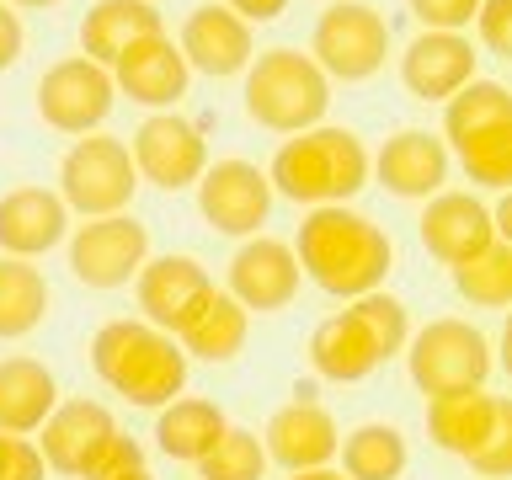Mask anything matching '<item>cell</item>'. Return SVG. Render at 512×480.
<instances>
[{
  "instance_id": "cell-1",
  "label": "cell",
  "mask_w": 512,
  "mask_h": 480,
  "mask_svg": "<svg viewBox=\"0 0 512 480\" xmlns=\"http://www.w3.org/2000/svg\"><path fill=\"white\" fill-rule=\"evenodd\" d=\"M294 262L320 294L331 299H358L384 288L395 267V240L384 235V224L347 203H320L299 219V240H294Z\"/></svg>"
},
{
  "instance_id": "cell-2",
  "label": "cell",
  "mask_w": 512,
  "mask_h": 480,
  "mask_svg": "<svg viewBox=\"0 0 512 480\" xmlns=\"http://www.w3.org/2000/svg\"><path fill=\"white\" fill-rule=\"evenodd\" d=\"M267 187H272V198H288L304 208L347 203L368 187V150L352 128L315 123L278 144V155L267 166Z\"/></svg>"
},
{
  "instance_id": "cell-3",
  "label": "cell",
  "mask_w": 512,
  "mask_h": 480,
  "mask_svg": "<svg viewBox=\"0 0 512 480\" xmlns=\"http://www.w3.org/2000/svg\"><path fill=\"white\" fill-rule=\"evenodd\" d=\"M91 368L112 395L144 411H160L187 390V352L176 347V336L144 320H107L91 336Z\"/></svg>"
},
{
  "instance_id": "cell-4",
  "label": "cell",
  "mask_w": 512,
  "mask_h": 480,
  "mask_svg": "<svg viewBox=\"0 0 512 480\" xmlns=\"http://www.w3.org/2000/svg\"><path fill=\"white\" fill-rule=\"evenodd\" d=\"M246 118L267 134H304L326 118L331 107V80L320 75V64L299 48H267L246 64Z\"/></svg>"
},
{
  "instance_id": "cell-5",
  "label": "cell",
  "mask_w": 512,
  "mask_h": 480,
  "mask_svg": "<svg viewBox=\"0 0 512 480\" xmlns=\"http://www.w3.org/2000/svg\"><path fill=\"white\" fill-rule=\"evenodd\" d=\"M406 374L411 384L422 390L427 400L432 395H464V390H486V379H491V336L470 326V320H454V315H443V320H427L422 331H411L406 336Z\"/></svg>"
},
{
  "instance_id": "cell-6",
  "label": "cell",
  "mask_w": 512,
  "mask_h": 480,
  "mask_svg": "<svg viewBox=\"0 0 512 480\" xmlns=\"http://www.w3.org/2000/svg\"><path fill=\"white\" fill-rule=\"evenodd\" d=\"M139 192V171L134 155L118 134H86L75 139L59 160V198L70 214L86 219H107V214H128Z\"/></svg>"
},
{
  "instance_id": "cell-7",
  "label": "cell",
  "mask_w": 512,
  "mask_h": 480,
  "mask_svg": "<svg viewBox=\"0 0 512 480\" xmlns=\"http://www.w3.org/2000/svg\"><path fill=\"white\" fill-rule=\"evenodd\" d=\"M384 54H390V22L368 0H331L310 32V59L320 64V75L342 86L379 75Z\"/></svg>"
},
{
  "instance_id": "cell-8",
  "label": "cell",
  "mask_w": 512,
  "mask_h": 480,
  "mask_svg": "<svg viewBox=\"0 0 512 480\" xmlns=\"http://www.w3.org/2000/svg\"><path fill=\"white\" fill-rule=\"evenodd\" d=\"M112 102H118L112 70L86 59V54L48 64L43 80H38V118L54 128V134H70V139L102 134V123L112 118Z\"/></svg>"
},
{
  "instance_id": "cell-9",
  "label": "cell",
  "mask_w": 512,
  "mask_h": 480,
  "mask_svg": "<svg viewBox=\"0 0 512 480\" xmlns=\"http://www.w3.org/2000/svg\"><path fill=\"white\" fill-rule=\"evenodd\" d=\"M150 262V230L134 214H107L86 219L70 235V272L86 288H123L139 278V267Z\"/></svg>"
},
{
  "instance_id": "cell-10",
  "label": "cell",
  "mask_w": 512,
  "mask_h": 480,
  "mask_svg": "<svg viewBox=\"0 0 512 480\" xmlns=\"http://www.w3.org/2000/svg\"><path fill=\"white\" fill-rule=\"evenodd\" d=\"M128 155H134L139 182H150L160 192L192 187L208 166L203 128L192 118H182V112H150V118L134 128V139H128Z\"/></svg>"
},
{
  "instance_id": "cell-11",
  "label": "cell",
  "mask_w": 512,
  "mask_h": 480,
  "mask_svg": "<svg viewBox=\"0 0 512 480\" xmlns=\"http://www.w3.org/2000/svg\"><path fill=\"white\" fill-rule=\"evenodd\" d=\"M198 208L203 219L214 224L219 235L230 240H251L262 235V224L272 214V187H267V171L251 166V160H214V166H203L198 182Z\"/></svg>"
},
{
  "instance_id": "cell-12",
  "label": "cell",
  "mask_w": 512,
  "mask_h": 480,
  "mask_svg": "<svg viewBox=\"0 0 512 480\" xmlns=\"http://www.w3.org/2000/svg\"><path fill=\"white\" fill-rule=\"evenodd\" d=\"M299 262H294V246L288 240H272V235H251L240 240V251L230 256V294L240 310H256V315H278L294 304L299 294Z\"/></svg>"
},
{
  "instance_id": "cell-13",
  "label": "cell",
  "mask_w": 512,
  "mask_h": 480,
  "mask_svg": "<svg viewBox=\"0 0 512 480\" xmlns=\"http://www.w3.org/2000/svg\"><path fill=\"white\" fill-rule=\"evenodd\" d=\"M134 294H139V310H144V326L176 336L192 315L203 310V299L214 294V278L198 256H150L134 278Z\"/></svg>"
},
{
  "instance_id": "cell-14",
  "label": "cell",
  "mask_w": 512,
  "mask_h": 480,
  "mask_svg": "<svg viewBox=\"0 0 512 480\" xmlns=\"http://www.w3.org/2000/svg\"><path fill=\"white\" fill-rule=\"evenodd\" d=\"M448 171H454L448 144L427 128H400V134L384 139L379 155H368V176H379V187L406 203H427L432 192H443Z\"/></svg>"
},
{
  "instance_id": "cell-15",
  "label": "cell",
  "mask_w": 512,
  "mask_h": 480,
  "mask_svg": "<svg viewBox=\"0 0 512 480\" xmlns=\"http://www.w3.org/2000/svg\"><path fill=\"white\" fill-rule=\"evenodd\" d=\"M416 235H422L427 256H438L443 267H459L470 262L475 251H486L496 235L491 224V208L475 198V192H432V198L422 203V219H416Z\"/></svg>"
},
{
  "instance_id": "cell-16",
  "label": "cell",
  "mask_w": 512,
  "mask_h": 480,
  "mask_svg": "<svg viewBox=\"0 0 512 480\" xmlns=\"http://www.w3.org/2000/svg\"><path fill=\"white\" fill-rule=\"evenodd\" d=\"M187 80H192V70H187L182 48L171 43V32H150V38H139L134 48H123V54L112 59V86H118L128 102L155 107V112H171L182 102Z\"/></svg>"
},
{
  "instance_id": "cell-17",
  "label": "cell",
  "mask_w": 512,
  "mask_h": 480,
  "mask_svg": "<svg viewBox=\"0 0 512 480\" xmlns=\"http://www.w3.org/2000/svg\"><path fill=\"white\" fill-rule=\"evenodd\" d=\"M176 48H182V59H187V70H198V75H246V64L256 59V38H251V27L240 22L235 11H224V6H192L187 11V22L182 32H176Z\"/></svg>"
},
{
  "instance_id": "cell-18",
  "label": "cell",
  "mask_w": 512,
  "mask_h": 480,
  "mask_svg": "<svg viewBox=\"0 0 512 480\" xmlns=\"http://www.w3.org/2000/svg\"><path fill=\"white\" fill-rule=\"evenodd\" d=\"M475 48L464 32H416L400 54V86L416 102H448L459 86L475 80Z\"/></svg>"
},
{
  "instance_id": "cell-19",
  "label": "cell",
  "mask_w": 512,
  "mask_h": 480,
  "mask_svg": "<svg viewBox=\"0 0 512 480\" xmlns=\"http://www.w3.org/2000/svg\"><path fill=\"white\" fill-rule=\"evenodd\" d=\"M336 443H342V432H336L331 411L315 406V400H288V406H278L267 432H262L267 464H283L288 475L326 470V464L336 459Z\"/></svg>"
},
{
  "instance_id": "cell-20",
  "label": "cell",
  "mask_w": 512,
  "mask_h": 480,
  "mask_svg": "<svg viewBox=\"0 0 512 480\" xmlns=\"http://www.w3.org/2000/svg\"><path fill=\"white\" fill-rule=\"evenodd\" d=\"M70 235V208L48 187H11L0 192V256H32L54 251Z\"/></svg>"
},
{
  "instance_id": "cell-21",
  "label": "cell",
  "mask_w": 512,
  "mask_h": 480,
  "mask_svg": "<svg viewBox=\"0 0 512 480\" xmlns=\"http://www.w3.org/2000/svg\"><path fill=\"white\" fill-rule=\"evenodd\" d=\"M112 432H118V422H112V411L102 406V400H59L54 411H48V422L38 427L43 438V464L54 475H80L86 470V459L102 448Z\"/></svg>"
},
{
  "instance_id": "cell-22",
  "label": "cell",
  "mask_w": 512,
  "mask_h": 480,
  "mask_svg": "<svg viewBox=\"0 0 512 480\" xmlns=\"http://www.w3.org/2000/svg\"><path fill=\"white\" fill-rule=\"evenodd\" d=\"M512 416V400L502 395H486V390H464V395H432L427 400V432L443 454L454 459H470L480 443L491 438Z\"/></svg>"
},
{
  "instance_id": "cell-23",
  "label": "cell",
  "mask_w": 512,
  "mask_h": 480,
  "mask_svg": "<svg viewBox=\"0 0 512 480\" xmlns=\"http://www.w3.org/2000/svg\"><path fill=\"white\" fill-rule=\"evenodd\" d=\"M150 32H166L155 0H96L86 22H80V54L112 70V59L123 48H134L139 38H150Z\"/></svg>"
},
{
  "instance_id": "cell-24",
  "label": "cell",
  "mask_w": 512,
  "mask_h": 480,
  "mask_svg": "<svg viewBox=\"0 0 512 480\" xmlns=\"http://www.w3.org/2000/svg\"><path fill=\"white\" fill-rule=\"evenodd\" d=\"M54 406H59V384L38 358H6L0 363V432L32 438Z\"/></svg>"
},
{
  "instance_id": "cell-25",
  "label": "cell",
  "mask_w": 512,
  "mask_h": 480,
  "mask_svg": "<svg viewBox=\"0 0 512 480\" xmlns=\"http://www.w3.org/2000/svg\"><path fill=\"white\" fill-rule=\"evenodd\" d=\"M230 416H224L214 400L203 395H176L155 411V448L166 459H182V464H198L208 448L224 438Z\"/></svg>"
},
{
  "instance_id": "cell-26",
  "label": "cell",
  "mask_w": 512,
  "mask_h": 480,
  "mask_svg": "<svg viewBox=\"0 0 512 480\" xmlns=\"http://www.w3.org/2000/svg\"><path fill=\"white\" fill-rule=\"evenodd\" d=\"M310 368L331 384H358L379 368V352H374V342H368V331L358 320L347 310H336V315L320 320L315 336H310Z\"/></svg>"
},
{
  "instance_id": "cell-27",
  "label": "cell",
  "mask_w": 512,
  "mask_h": 480,
  "mask_svg": "<svg viewBox=\"0 0 512 480\" xmlns=\"http://www.w3.org/2000/svg\"><path fill=\"white\" fill-rule=\"evenodd\" d=\"M246 331H251V315L240 310L224 288H214V294L203 299V310L176 331V347H182L187 358H203V363H230L235 352L246 347Z\"/></svg>"
},
{
  "instance_id": "cell-28",
  "label": "cell",
  "mask_w": 512,
  "mask_h": 480,
  "mask_svg": "<svg viewBox=\"0 0 512 480\" xmlns=\"http://www.w3.org/2000/svg\"><path fill=\"white\" fill-rule=\"evenodd\" d=\"M336 454H342V475L347 480H400L411 464V448H406V432L390 427V422H363L352 427L342 443H336Z\"/></svg>"
},
{
  "instance_id": "cell-29",
  "label": "cell",
  "mask_w": 512,
  "mask_h": 480,
  "mask_svg": "<svg viewBox=\"0 0 512 480\" xmlns=\"http://www.w3.org/2000/svg\"><path fill=\"white\" fill-rule=\"evenodd\" d=\"M48 315V278L22 256H0V342L32 336Z\"/></svg>"
},
{
  "instance_id": "cell-30",
  "label": "cell",
  "mask_w": 512,
  "mask_h": 480,
  "mask_svg": "<svg viewBox=\"0 0 512 480\" xmlns=\"http://www.w3.org/2000/svg\"><path fill=\"white\" fill-rule=\"evenodd\" d=\"M486 128H512V96L502 80H470L459 86L454 96L443 102V144H459V139H475Z\"/></svg>"
},
{
  "instance_id": "cell-31",
  "label": "cell",
  "mask_w": 512,
  "mask_h": 480,
  "mask_svg": "<svg viewBox=\"0 0 512 480\" xmlns=\"http://www.w3.org/2000/svg\"><path fill=\"white\" fill-rule=\"evenodd\" d=\"M454 294L470 299L475 310H507L512 299V240H491L486 251H475L470 262L448 267Z\"/></svg>"
},
{
  "instance_id": "cell-32",
  "label": "cell",
  "mask_w": 512,
  "mask_h": 480,
  "mask_svg": "<svg viewBox=\"0 0 512 480\" xmlns=\"http://www.w3.org/2000/svg\"><path fill=\"white\" fill-rule=\"evenodd\" d=\"M448 160H459L464 176L480 182L486 192H507V182H512V128H486V134H475V139L448 144Z\"/></svg>"
},
{
  "instance_id": "cell-33",
  "label": "cell",
  "mask_w": 512,
  "mask_h": 480,
  "mask_svg": "<svg viewBox=\"0 0 512 480\" xmlns=\"http://www.w3.org/2000/svg\"><path fill=\"white\" fill-rule=\"evenodd\" d=\"M198 480H262L267 475V448L251 427H224V438L192 464Z\"/></svg>"
},
{
  "instance_id": "cell-34",
  "label": "cell",
  "mask_w": 512,
  "mask_h": 480,
  "mask_svg": "<svg viewBox=\"0 0 512 480\" xmlns=\"http://www.w3.org/2000/svg\"><path fill=\"white\" fill-rule=\"evenodd\" d=\"M347 315L368 331V342H374L379 363H390L395 352L406 347V336H411V315H406V304H400L395 294H384V288H374V294H358V299L347 304Z\"/></svg>"
},
{
  "instance_id": "cell-35",
  "label": "cell",
  "mask_w": 512,
  "mask_h": 480,
  "mask_svg": "<svg viewBox=\"0 0 512 480\" xmlns=\"http://www.w3.org/2000/svg\"><path fill=\"white\" fill-rule=\"evenodd\" d=\"M139 464H144V448L134 438H123V432H112V438L86 459V470H80L75 480H112V475H123V470H139Z\"/></svg>"
},
{
  "instance_id": "cell-36",
  "label": "cell",
  "mask_w": 512,
  "mask_h": 480,
  "mask_svg": "<svg viewBox=\"0 0 512 480\" xmlns=\"http://www.w3.org/2000/svg\"><path fill=\"white\" fill-rule=\"evenodd\" d=\"M406 6L422 22V32H464L475 22L480 0H406Z\"/></svg>"
},
{
  "instance_id": "cell-37",
  "label": "cell",
  "mask_w": 512,
  "mask_h": 480,
  "mask_svg": "<svg viewBox=\"0 0 512 480\" xmlns=\"http://www.w3.org/2000/svg\"><path fill=\"white\" fill-rule=\"evenodd\" d=\"M475 38L491 48V54L512 59V0H480L475 11Z\"/></svg>"
},
{
  "instance_id": "cell-38",
  "label": "cell",
  "mask_w": 512,
  "mask_h": 480,
  "mask_svg": "<svg viewBox=\"0 0 512 480\" xmlns=\"http://www.w3.org/2000/svg\"><path fill=\"white\" fill-rule=\"evenodd\" d=\"M464 464H470L475 475H486V480H507V475H512V416H507V422L496 427Z\"/></svg>"
},
{
  "instance_id": "cell-39",
  "label": "cell",
  "mask_w": 512,
  "mask_h": 480,
  "mask_svg": "<svg viewBox=\"0 0 512 480\" xmlns=\"http://www.w3.org/2000/svg\"><path fill=\"white\" fill-rule=\"evenodd\" d=\"M43 475H48V464L38 454V443H32V438H11L6 459H0V480H43Z\"/></svg>"
},
{
  "instance_id": "cell-40",
  "label": "cell",
  "mask_w": 512,
  "mask_h": 480,
  "mask_svg": "<svg viewBox=\"0 0 512 480\" xmlns=\"http://www.w3.org/2000/svg\"><path fill=\"white\" fill-rule=\"evenodd\" d=\"M22 48H27L22 16H16V6H6V0H0V70H11V64L22 59Z\"/></svg>"
},
{
  "instance_id": "cell-41",
  "label": "cell",
  "mask_w": 512,
  "mask_h": 480,
  "mask_svg": "<svg viewBox=\"0 0 512 480\" xmlns=\"http://www.w3.org/2000/svg\"><path fill=\"white\" fill-rule=\"evenodd\" d=\"M224 11H235L246 27H262V22H278L288 11V0H224Z\"/></svg>"
},
{
  "instance_id": "cell-42",
  "label": "cell",
  "mask_w": 512,
  "mask_h": 480,
  "mask_svg": "<svg viewBox=\"0 0 512 480\" xmlns=\"http://www.w3.org/2000/svg\"><path fill=\"white\" fill-rule=\"evenodd\" d=\"M288 480H347L342 470H331V464H326V470H299V475H288Z\"/></svg>"
},
{
  "instance_id": "cell-43",
  "label": "cell",
  "mask_w": 512,
  "mask_h": 480,
  "mask_svg": "<svg viewBox=\"0 0 512 480\" xmlns=\"http://www.w3.org/2000/svg\"><path fill=\"white\" fill-rule=\"evenodd\" d=\"M6 6H27V11H43V6H59V0H6Z\"/></svg>"
},
{
  "instance_id": "cell-44",
  "label": "cell",
  "mask_w": 512,
  "mask_h": 480,
  "mask_svg": "<svg viewBox=\"0 0 512 480\" xmlns=\"http://www.w3.org/2000/svg\"><path fill=\"white\" fill-rule=\"evenodd\" d=\"M112 480H155L150 470H144V464H139V470H123V475H112Z\"/></svg>"
},
{
  "instance_id": "cell-45",
  "label": "cell",
  "mask_w": 512,
  "mask_h": 480,
  "mask_svg": "<svg viewBox=\"0 0 512 480\" xmlns=\"http://www.w3.org/2000/svg\"><path fill=\"white\" fill-rule=\"evenodd\" d=\"M6 448H11V432H0V459H6Z\"/></svg>"
}]
</instances>
